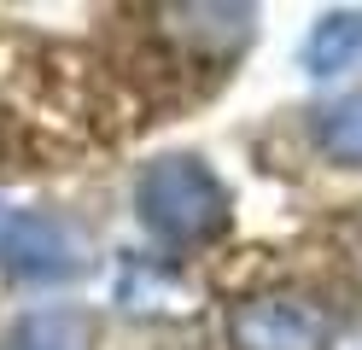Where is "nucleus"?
<instances>
[{"mask_svg":"<svg viewBox=\"0 0 362 350\" xmlns=\"http://www.w3.org/2000/svg\"><path fill=\"white\" fill-rule=\"evenodd\" d=\"M0 216H6V210H0Z\"/></svg>","mask_w":362,"mask_h":350,"instance_id":"obj_8","label":"nucleus"},{"mask_svg":"<svg viewBox=\"0 0 362 350\" xmlns=\"http://www.w3.org/2000/svg\"><path fill=\"white\" fill-rule=\"evenodd\" d=\"M134 216L152 240H164L175 251L211 245L228 228V187L193 152H164L134 175Z\"/></svg>","mask_w":362,"mask_h":350,"instance_id":"obj_1","label":"nucleus"},{"mask_svg":"<svg viewBox=\"0 0 362 350\" xmlns=\"http://www.w3.org/2000/svg\"><path fill=\"white\" fill-rule=\"evenodd\" d=\"M362 59V6H339L322 12L315 30L304 35V70L310 76H339Z\"/></svg>","mask_w":362,"mask_h":350,"instance_id":"obj_5","label":"nucleus"},{"mask_svg":"<svg viewBox=\"0 0 362 350\" xmlns=\"http://www.w3.org/2000/svg\"><path fill=\"white\" fill-rule=\"evenodd\" d=\"M315 140H322V152L333 163H362V93L327 105L322 123H315Z\"/></svg>","mask_w":362,"mask_h":350,"instance_id":"obj_6","label":"nucleus"},{"mask_svg":"<svg viewBox=\"0 0 362 350\" xmlns=\"http://www.w3.org/2000/svg\"><path fill=\"white\" fill-rule=\"evenodd\" d=\"M94 339V321L76 303H47V310L18 315L6 333H0V350H88Z\"/></svg>","mask_w":362,"mask_h":350,"instance_id":"obj_4","label":"nucleus"},{"mask_svg":"<svg viewBox=\"0 0 362 350\" xmlns=\"http://www.w3.org/2000/svg\"><path fill=\"white\" fill-rule=\"evenodd\" d=\"M88 269V245L59 210H6L0 216V280L12 286H64Z\"/></svg>","mask_w":362,"mask_h":350,"instance_id":"obj_2","label":"nucleus"},{"mask_svg":"<svg viewBox=\"0 0 362 350\" xmlns=\"http://www.w3.org/2000/svg\"><path fill=\"white\" fill-rule=\"evenodd\" d=\"M356 251H362V222H356Z\"/></svg>","mask_w":362,"mask_h":350,"instance_id":"obj_7","label":"nucleus"},{"mask_svg":"<svg viewBox=\"0 0 362 350\" xmlns=\"http://www.w3.org/2000/svg\"><path fill=\"white\" fill-rule=\"evenodd\" d=\"M234 350H333V321L322 303L292 292H257L228 310Z\"/></svg>","mask_w":362,"mask_h":350,"instance_id":"obj_3","label":"nucleus"}]
</instances>
